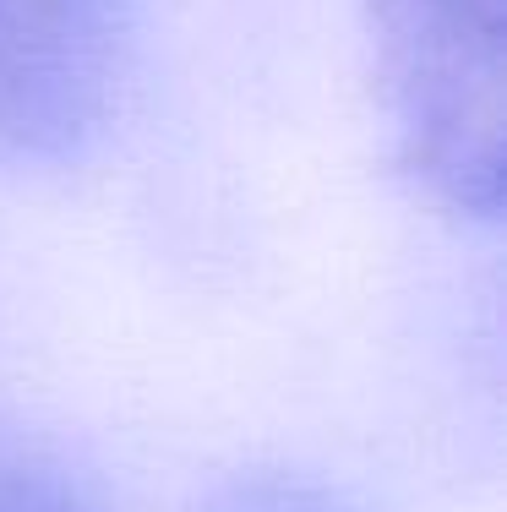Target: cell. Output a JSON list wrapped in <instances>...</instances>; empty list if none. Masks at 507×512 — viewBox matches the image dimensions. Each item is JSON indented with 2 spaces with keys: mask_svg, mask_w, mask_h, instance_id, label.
<instances>
[{
  "mask_svg": "<svg viewBox=\"0 0 507 512\" xmlns=\"http://www.w3.org/2000/svg\"><path fill=\"white\" fill-rule=\"evenodd\" d=\"M366 39L404 175L491 224L507 197V0H366Z\"/></svg>",
  "mask_w": 507,
  "mask_h": 512,
  "instance_id": "6da1fadb",
  "label": "cell"
},
{
  "mask_svg": "<svg viewBox=\"0 0 507 512\" xmlns=\"http://www.w3.org/2000/svg\"><path fill=\"white\" fill-rule=\"evenodd\" d=\"M142 44V0H0V158L82 164L110 137Z\"/></svg>",
  "mask_w": 507,
  "mask_h": 512,
  "instance_id": "7a4b0ae2",
  "label": "cell"
},
{
  "mask_svg": "<svg viewBox=\"0 0 507 512\" xmlns=\"http://www.w3.org/2000/svg\"><path fill=\"white\" fill-rule=\"evenodd\" d=\"M0 512H110V502L50 431L0 409Z\"/></svg>",
  "mask_w": 507,
  "mask_h": 512,
  "instance_id": "3957f363",
  "label": "cell"
},
{
  "mask_svg": "<svg viewBox=\"0 0 507 512\" xmlns=\"http://www.w3.org/2000/svg\"><path fill=\"white\" fill-rule=\"evenodd\" d=\"M197 512H355V502L306 469H246L213 485Z\"/></svg>",
  "mask_w": 507,
  "mask_h": 512,
  "instance_id": "277c9868",
  "label": "cell"
}]
</instances>
